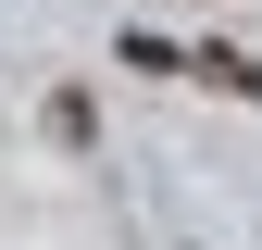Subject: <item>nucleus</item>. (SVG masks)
Here are the masks:
<instances>
[{"label":"nucleus","mask_w":262,"mask_h":250,"mask_svg":"<svg viewBox=\"0 0 262 250\" xmlns=\"http://www.w3.org/2000/svg\"><path fill=\"white\" fill-rule=\"evenodd\" d=\"M187 75H200V88H237V100H250V88H262V62H250V50H187Z\"/></svg>","instance_id":"1"}]
</instances>
